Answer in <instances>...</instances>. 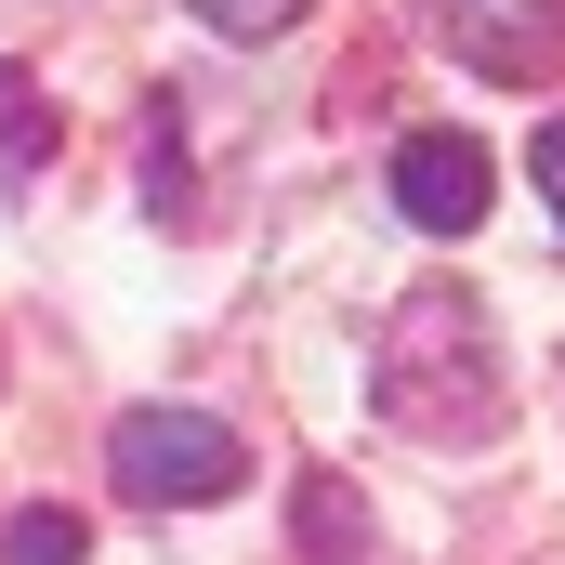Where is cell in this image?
<instances>
[{
	"instance_id": "cell-9",
	"label": "cell",
	"mask_w": 565,
	"mask_h": 565,
	"mask_svg": "<svg viewBox=\"0 0 565 565\" xmlns=\"http://www.w3.org/2000/svg\"><path fill=\"white\" fill-rule=\"evenodd\" d=\"M526 171H540V198H553V224H565V119L540 132V158H526Z\"/></svg>"
},
{
	"instance_id": "cell-8",
	"label": "cell",
	"mask_w": 565,
	"mask_h": 565,
	"mask_svg": "<svg viewBox=\"0 0 565 565\" xmlns=\"http://www.w3.org/2000/svg\"><path fill=\"white\" fill-rule=\"evenodd\" d=\"M224 40H277V26H302V0H198Z\"/></svg>"
},
{
	"instance_id": "cell-3",
	"label": "cell",
	"mask_w": 565,
	"mask_h": 565,
	"mask_svg": "<svg viewBox=\"0 0 565 565\" xmlns=\"http://www.w3.org/2000/svg\"><path fill=\"white\" fill-rule=\"evenodd\" d=\"M434 40L473 79H553L565 66V0H434Z\"/></svg>"
},
{
	"instance_id": "cell-1",
	"label": "cell",
	"mask_w": 565,
	"mask_h": 565,
	"mask_svg": "<svg viewBox=\"0 0 565 565\" xmlns=\"http://www.w3.org/2000/svg\"><path fill=\"white\" fill-rule=\"evenodd\" d=\"M369 395H382V422H395V434H434V447L487 434V422H500V355H487V316H473L460 289H408V302H395V329H382Z\"/></svg>"
},
{
	"instance_id": "cell-5",
	"label": "cell",
	"mask_w": 565,
	"mask_h": 565,
	"mask_svg": "<svg viewBox=\"0 0 565 565\" xmlns=\"http://www.w3.org/2000/svg\"><path fill=\"white\" fill-rule=\"evenodd\" d=\"M40 158H53V106L26 66H0V171H40Z\"/></svg>"
},
{
	"instance_id": "cell-7",
	"label": "cell",
	"mask_w": 565,
	"mask_h": 565,
	"mask_svg": "<svg viewBox=\"0 0 565 565\" xmlns=\"http://www.w3.org/2000/svg\"><path fill=\"white\" fill-rule=\"evenodd\" d=\"M0 565H79V513H66V500L13 513V526H0Z\"/></svg>"
},
{
	"instance_id": "cell-2",
	"label": "cell",
	"mask_w": 565,
	"mask_h": 565,
	"mask_svg": "<svg viewBox=\"0 0 565 565\" xmlns=\"http://www.w3.org/2000/svg\"><path fill=\"white\" fill-rule=\"evenodd\" d=\"M106 473H119V500L171 513V500H237L250 487V447L211 408H132V422L106 434Z\"/></svg>"
},
{
	"instance_id": "cell-4",
	"label": "cell",
	"mask_w": 565,
	"mask_h": 565,
	"mask_svg": "<svg viewBox=\"0 0 565 565\" xmlns=\"http://www.w3.org/2000/svg\"><path fill=\"white\" fill-rule=\"evenodd\" d=\"M487 198H500V171H487L473 132H408V145H395V211H408L422 237H473Z\"/></svg>"
},
{
	"instance_id": "cell-6",
	"label": "cell",
	"mask_w": 565,
	"mask_h": 565,
	"mask_svg": "<svg viewBox=\"0 0 565 565\" xmlns=\"http://www.w3.org/2000/svg\"><path fill=\"white\" fill-rule=\"evenodd\" d=\"M302 553H316V565H355V487H342V473L302 487Z\"/></svg>"
}]
</instances>
